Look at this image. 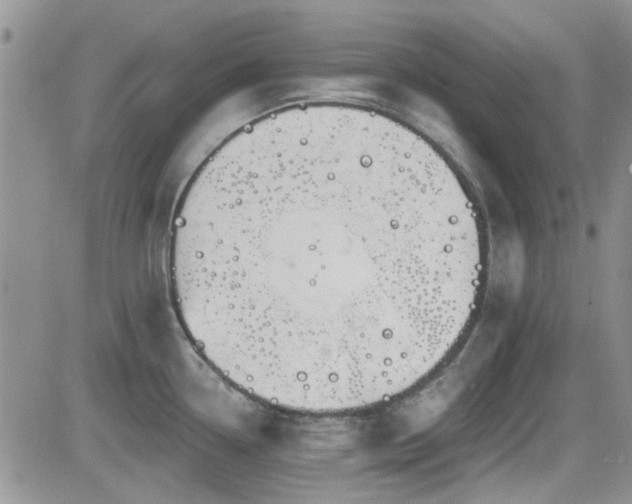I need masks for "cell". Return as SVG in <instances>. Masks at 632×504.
<instances>
[{
    "mask_svg": "<svg viewBox=\"0 0 632 504\" xmlns=\"http://www.w3.org/2000/svg\"><path fill=\"white\" fill-rule=\"evenodd\" d=\"M486 262L448 159L344 102L286 107L226 140L188 185L169 252L201 356L246 395L314 415L388 403L442 364Z\"/></svg>",
    "mask_w": 632,
    "mask_h": 504,
    "instance_id": "6da1fadb",
    "label": "cell"
}]
</instances>
